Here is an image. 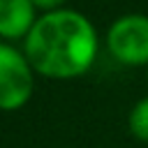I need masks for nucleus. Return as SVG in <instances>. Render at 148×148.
I'll return each mask as SVG.
<instances>
[{
    "label": "nucleus",
    "mask_w": 148,
    "mask_h": 148,
    "mask_svg": "<svg viewBox=\"0 0 148 148\" xmlns=\"http://www.w3.org/2000/svg\"><path fill=\"white\" fill-rule=\"evenodd\" d=\"M23 53L35 74L67 81L83 76L95 65L99 37L95 25L81 12H44L23 39Z\"/></svg>",
    "instance_id": "f257e3e1"
},
{
    "label": "nucleus",
    "mask_w": 148,
    "mask_h": 148,
    "mask_svg": "<svg viewBox=\"0 0 148 148\" xmlns=\"http://www.w3.org/2000/svg\"><path fill=\"white\" fill-rule=\"evenodd\" d=\"M35 92V69L23 49L0 42V111L23 109Z\"/></svg>",
    "instance_id": "f03ea898"
},
{
    "label": "nucleus",
    "mask_w": 148,
    "mask_h": 148,
    "mask_svg": "<svg viewBox=\"0 0 148 148\" xmlns=\"http://www.w3.org/2000/svg\"><path fill=\"white\" fill-rule=\"evenodd\" d=\"M111 58L127 67H148V16L125 14L106 30Z\"/></svg>",
    "instance_id": "7ed1b4c3"
},
{
    "label": "nucleus",
    "mask_w": 148,
    "mask_h": 148,
    "mask_svg": "<svg viewBox=\"0 0 148 148\" xmlns=\"http://www.w3.org/2000/svg\"><path fill=\"white\" fill-rule=\"evenodd\" d=\"M37 7L32 0H0V39H25L37 23Z\"/></svg>",
    "instance_id": "20e7f679"
},
{
    "label": "nucleus",
    "mask_w": 148,
    "mask_h": 148,
    "mask_svg": "<svg viewBox=\"0 0 148 148\" xmlns=\"http://www.w3.org/2000/svg\"><path fill=\"white\" fill-rule=\"evenodd\" d=\"M127 127H130V134H132L134 139H139L141 143H148V95L141 97V99L130 109Z\"/></svg>",
    "instance_id": "39448f33"
},
{
    "label": "nucleus",
    "mask_w": 148,
    "mask_h": 148,
    "mask_svg": "<svg viewBox=\"0 0 148 148\" xmlns=\"http://www.w3.org/2000/svg\"><path fill=\"white\" fill-rule=\"evenodd\" d=\"M35 2V7L44 14V12H56V9H62V5L67 2V0H32Z\"/></svg>",
    "instance_id": "423d86ee"
},
{
    "label": "nucleus",
    "mask_w": 148,
    "mask_h": 148,
    "mask_svg": "<svg viewBox=\"0 0 148 148\" xmlns=\"http://www.w3.org/2000/svg\"><path fill=\"white\" fill-rule=\"evenodd\" d=\"M146 81H148V72H146Z\"/></svg>",
    "instance_id": "0eeeda50"
}]
</instances>
